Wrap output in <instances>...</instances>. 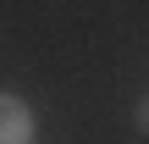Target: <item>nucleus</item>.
I'll list each match as a JSON object with an SVG mask.
<instances>
[{
  "instance_id": "2",
  "label": "nucleus",
  "mask_w": 149,
  "mask_h": 144,
  "mask_svg": "<svg viewBox=\"0 0 149 144\" xmlns=\"http://www.w3.org/2000/svg\"><path fill=\"white\" fill-rule=\"evenodd\" d=\"M133 122H138V133H149V94L138 100V111H133Z\"/></svg>"
},
{
  "instance_id": "1",
  "label": "nucleus",
  "mask_w": 149,
  "mask_h": 144,
  "mask_svg": "<svg viewBox=\"0 0 149 144\" xmlns=\"http://www.w3.org/2000/svg\"><path fill=\"white\" fill-rule=\"evenodd\" d=\"M33 105L0 89V144H33Z\"/></svg>"
}]
</instances>
